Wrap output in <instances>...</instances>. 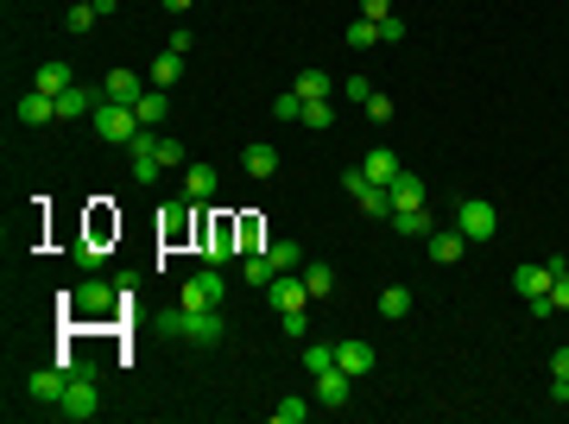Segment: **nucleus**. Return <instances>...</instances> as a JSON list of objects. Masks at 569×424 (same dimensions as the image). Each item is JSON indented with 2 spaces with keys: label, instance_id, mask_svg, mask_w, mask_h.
Instances as JSON below:
<instances>
[{
  "label": "nucleus",
  "instance_id": "obj_5",
  "mask_svg": "<svg viewBox=\"0 0 569 424\" xmlns=\"http://www.w3.org/2000/svg\"><path fill=\"white\" fill-rule=\"evenodd\" d=\"M203 260H209V267H228V260H241V222H235V216H215V222H203Z\"/></svg>",
  "mask_w": 569,
  "mask_h": 424
},
{
  "label": "nucleus",
  "instance_id": "obj_3",
  "mask_svg": "<svg viewBox=\"0 0 569 424\" xmlns=\"http://www.w3.org/2000/svg\"><path fill=\"white\" fill-rule=\"evenodd\" d=\"M89 127H95V134H102L108 146H134V140L145 134V127H140V115H134L127 102H108V96H102V108L89 115Z\"/></svg>",
  "mask_w": 569,
  "mask_h": 424
},
{
  "label": "nucleus",
  "instance_id": "obj_34",
  "mask_svg": "<svg viewBox=\"0 0 569 424\" xmlns=\"http://www.w3.org/2000/svg\"><path fill=\"white\" fill-rule=\"evenodd\" d=\"M158 235H165V241H184V235H190V209H184V203H177V209H165Z\"/></svg>",
  "mask_w": 569,
  "mask_h": 424
},
{
  "label": "nucleus",
  "instance_id": "obj_4",
  "mask_svg": "<svg viewBox=\"0 0 569 424\" xmlns=\"http://www.w3.org/2000/svg\"><path fill=\"white\" fill-rule=\"evenodd\" d=\"M564 273V260H538V267H519L513 285H519V298H525V310L532 317H551V279Z\"/></svg>",
  "mask_w": 569,
  "mask_h": 424
},
{
  "label": "nucleus",
  "instance_id": "obj_40",
  "mask_svg": "<svg viewBox=\"0 0 569 424\" xmlns=\"http://www.w3.org/2000/svg\"><path fill=\"white\" fill-rule=\"evenodd\" d=\"M399 38H405V19L386 13V19H380V45H399Z\"/></svg>",
  "mask_w": 569,
  "mask_h": 424
},
{
  "label": "nucleus",
  "instance_id": "obj_18",
  "mask_svg": "<svg viewBox=\"0 0 569 424\" xmlns=\"http://www.w3.org/2000/svg\"><path fill=\"white\" fill-rule=\"evenodd\" d=\"M335 368L361 380V374H374V348L367 342H335Z\"/></svg>",
  "mask_w": 569,
  "mask_h": 424
},
{
  "label": "nucleus",
  "instance_id": "obj_22",
  "mask_svg": "<svg viewBox=\"0 0 569 424\" xmlns=\"http://www.w3.org/2000/svg\"><path fill=\"white\" fill-rule=\"evenodd\" d=\"M361 171H367V177H374V184H393V177H399V171H405V165H399V152H386V146H374V152H367V165H361Z\"/></svg>",
  "mask_w": 569,
  "mask_h": 424
},
{
  "label": "nucleus",
  "instance_id": "obj_9",
  "mask_svg": "<svg viewBox=\"0 0 569 424\" xmlns=\"http://www.w3.org/2000/svg\"><path fill=\"white\" fill-rule=\"evenodd\" d=\"M222 298H228L222 267H203V273H190V279H184V304H190V310H215Z\"/></svg>",
  "mask_w": 569,
  "mask_h": 424
},
{
  "label": "nucleus",
  "instance_id": "obj_10",
  "mask_svg": "<svg viewBox=\"0 0 569 424\" xmlns=\"http://www.w3.org/2000/svg\"><path fill=\"white\" fill-rule=\"evenodd\" d=\"M424 254L436 260V267H455V260L468 254V235H462L455 222H449V228H430V235H424Z\"/></svg>",
  "mask_w": 569,
  "mask_h": 424
},
{
  "label": "nucleus",
  "instance_id": "obj_28",
  "mask_svg": "<svg viewBox=\"0 0 569 424\" xmlns=\"http://www.w3.org/2000/svg\"><path fill=\"white\" fill-rule=\"evenodd\" d=\"M297 361H304V374L316 380V374H329V368H335V342H304V355H297Z\"/></svg>",
  "mask_w": 569,
  "mask_h": 424
},
{
  "label": "nucleus",
  "instance_id": "obj_26",
  "mask_svg": "<svg viewBox=\"0 0 569 424\" xmlns=\"http://www.w3.org/2000/svg\"><path fill=\"white\" fill-rule=\"evenodd\" d=\"M177 76H184V51H158L152 57V89H171Z\"/></svg>",
  "mask_w": 569,
  "mask_h": 424
},
{
  "label": "nucleus",
  "instance_id": "obj_25",
  "mask_svg": "<svg viewBox=\"0 0 569 424\" xmlns=\"http://www.w3.org/2000/svg\"><path fill=\"white\" fill-rule=\"evenodd\" d=\"M134 115H140V127H152V134H158V121L171 115V102H165V89H145L140 102H134Z\"/></svg>",
  "mask_w": 569,
  "mask_h": 424
},
{
  "label": "nucleus",
  "instance_id": "obj_39",
  "mask_svg": "<svg viewBox=\"0 0 569 424\" xmlns=\"http://www.w3.org/2000/svg\"><path fill=\"white\" fill-rule=\"evenodd\" d=\"M284 336L291 342H310V310H284Z\"/></svg>",
  "mask_w": 569,
  "mask_h": 424
},
{
  "label": "nucleus",
  "instance_id": "obj_29",
  "mask_svg": "<svg viewBox=\"0 0 569 424\" xmlns=\"http://www.w3.org/2000/svg\"><path fill=\"white\" fill-rule=\"evenodd\" d=\"M304 285H310V298H316V304H323V298H335V267L310 260V267H304Z\"/></svg>",
  "mask_w": 569,
  "mask_h": 424
},
{
  "label": "nucleus",
  "instance_id": "obj_21",
  "mask_svg": "<svg viewBox=\"0 0 569 424\" xmlns=\"http://www.w3.org/2000/svg\"><path fill=\"white\" fill-rule=\"evenodd\" d=\"M386 222H393V235H405V241H424L430 235V209H393Z\"/></svg>",
  "mask_w": 569,
  "mask_h": 424
},
{
  "label": "nucleus",
  "instance_id": "obj_1",
  "mask_svg": "<svg viewBox=\"0 0 569 424\" xmlns=\"http://www.w3.org/2000/svg\"><path fill=\"white\" fill-rule=\"evenodd\" d=\"M158 329H165V336H184V342H196V348H215V342H222V310H190V304H177V310L158 317Z\"/></svg>",
  "mask_w": 569,
  "mask_h": 424
},
{
  "label": "nucleus",
  "instance_id": "obj_7",
  "mask_svg": "<svg viewBox=\"0 0 569 424\" xmlns=\"http://www.w3.org/2000/svg\"><path fill=\"white\" fill-rule=\"evenodd\" d=\"M455 228H462L468 241H494V235H500V209L481 203V197H462V203H455Z\"/></svg>",
  "mask_w": 569,
  "mask_h": 424
},
{
  "label": "nucleus",
  "instance_id": "obj_11",
  "mask_svg": "<svg viewBox=\"0 0 569 424\" xmlns=\"http://www.w3.org/2000/svg\"><path fill=\"white\" fill-rule=\"evenodd\" d=\"M266 298L279 304V317H284V310H310V304H316L310 285H304V273H279V279L266 285Z\"/></svg>",
  "mask_w": 569,
  "mask_h": 424
},
{
  "label": "nucleus",
  "instance_id": "obj_30",
  "mask_svg": "<svg viewBox=\"0 0 569 424\" xmlns=\"http://www.w3.org/2000/svg\"><path fill=\"white\" fill-rule=\"evenodd\" d=\"M291 89H297L304 102H329V89H335V83H329L323 70H297V83H291Z\"/></svg>",
  "mask_w": 569,
  "mask_h": 424
},
{
  "label": "nucleus",
  "instance_id": "obj_35",
  "mask_svg": "<svg viewBox=\"0 0 569 424\" xmlns=\"http://www.w3.org/2000/svg\"><path fill=\"white\" fill-rule=\"evenodd\" d=\"M95 19H102V13H95V6H83V0H70V6H64V25H70V32H89Z\"/></svg>",
  "mask_w": 569,
  "mask_h": 424
},
{
  "label": "nucleus",
  "instance_id": "obj_38",
  "mask_svg": "<svg viewBox=\"0 0 569 424\" xmlns=\"http://www.w3.org/2000/svg\"><path fill=\"white\" fill-rule=\"evenodd\" d=\"M273 419H279V424H304V419H310V399H279Z\"/></svg>",
  "mask_w": 569,
  "mask_h": 424
},
{
  "label": "nucleus",
  "instance_id": "obj_44",
  "mask_svg": "<svg viewBox=\"0 0 569 424\" xmlns=\"http://www.w3.org/2000/svg\"><path fill=\"white\" fill-rule=\"evenodd\" d=\"M551 380H569V348H557V355H551Z\"/></svg>",
  "mask_w": 569,
  "mask_h": 424
},
{
  "label": "nucleus",
  "instance_id": "obj_14",
  "mask_svg": "<svg viewBox=\"0 0 569 424\" xmlns=\"http://www.w3.org/2000/svg\"><path fill=\"white\" fill-rule=\"evenodd\" d=\"M64 387H70V374H64L57 361H51V368H38V374L25 380V393H32L38 406H57V399H64Z\"/></svg>",
  "mask_w": 569,
  "mask_h": 424
},
{
  "label": "nucleus",
  "instance_id": "obj_24",
  "mask_svg": "<svg viewBox=\"0 0 569 424\" xmlns=\"http://www.w3.org/2000/svg\"><path fill=\"white\" fill-rule=\"evenodd\" d=\"M241 165H247V177H273V171H279V146H247V152H241Z\"/></svg>",
  "mask_w": 569,
  "mask_h": 424
},
{
  "label": "nucleus",
  "instance_id": "obj_23",
  "mask_svg": "<svg viewBox=\"0 0 569 424\" xmlns=\"http://www.w3.org/2000/svg\"><path fill=\"white\" fill-rule=\"evenodd\" d=\"M386 190H393V209H424V184H418L412 171H399Z\"/></svg>",
  "mask_w": 569,
  "mask_h": 424
},
{
  "label": "nucleus",
  "instance_id": "obj_32",
  "mask_svg": "<svg viewBox=\"0 0 569 424\" xmlns=\"http://www.w3.org/2000/svg\"><path fill=\"white\" fill-rule=\"evenodd\" d=\"M266 254H273V267H279V273H304V267H310V260H304V247H297V241H273V247H266Z\"/></svg>",
  "mask_w": 569,
  "mask_h": 424
},
{
  "label": "nucleus",
  "instance_id": "obj_2",
  "mask_svg": "<svg viewBox=\"0 0 569 424\" xmlns=\"http://www.w3.org/2000/svg\"><path fill=\"white\" fill-rule=\"evenodd\" d=\"M64 304H70V317H76V323H108V317H115V310L127 304V298H115V285L89 279V285H76V291H70Z\"/></svg>",
  "mask_w": 569,
  "mask_h": 424
},
{
  "label": "nucleus",
  "instance_id": "obj_42",
  "mask_svg": "<svg viewBox=\"0 0 569 424\" xmlns=\"http://www.w3.org/2000/svg\"><path fill=\"white\" fill-rule=\"evenodd\" d=\"M551 310H569V267L551 279Z\"/></svg>",
  "mask_w": 569,
  "mask_h": 424
},
{
  "label": "nucleus",
  "instance_id": "obj_17",
  "mask_svg": "<svg viewBox=\"0 0 569 424\" xmlns=\"http://www.w3.org/2000/svg\"><path fill=\"white\" fill-rule=\"evenodd\" d=\"M102 96H108V102H127V108H134V102L145 96V76H134V70H108Z\"/></svg>",
  "mask_w": 569,
  "mask_h": 424
},
{
  "label": "nucleus",
  "instance_id": "obj_33",
  "mask_svg": "<svg viewBox=\"0 0 569 424\" xmlns=\"http://www.w3.org/2000/svg\"><path fill=\"white\" fill-rule=\"evenodd\" d=\"M348 45H354V51H374V45H380V19H354V25H348Z\"/></svg>",
  "mask_w": 569,
  "mask_h": 424
},
{
  "label": "nucleus",
  "instance_id": "obj_31",
  "mask_svg": "<svg viewBox=\"0 0 569 424\" xmlns=\"http://www.w3.org/2000/svg\"><path fill=\"white\" fill-rule=\"evenodd\" d=\"M380 317H393V323L412 317V285H386V291H380Z\"/></svg>",
  "mask_w": 569,
  "mask_h": 424
},
{
  "label": "nucleus",
  "instance_id": "obj_13",
  "mask_svg": "<svg viewBox=\"0 0 569 424\" xmlns=\"http://www.w3.org/2000/svg\"><path fill=\"white\" fill-rule=\"evenodd\" d=\"M127 152H134V184H158V171H165V158H158V134L145 127Z\"/></svg>",
  "mask_w": 569,
  "mask_h": 424
},
{
  "label": "nucleus",
  "instance_id": "obj_37",
  "mask_svg": "<svg viewBox=\"0 0 569 424\" xmlns=\"http://www.w3.org/2000/svg\"><path fill=\"white\" fill-rule=\"evenodd\" d=\"M304 127H316V134L335 127V108H329V102H304Z\"/></svg>",
  "mask_w": 569,
  "mask_h": 424
},
{
  "label": "nucleus",
  "instance_id": "obj_15",
  "mask_svg": "<svg viewBox=\"0 0 569 424\" xmlns=\"http://www.w3.org/2000/svg\"><path fill=\"white\" fill-rule=\"evenodd\" d=\"M95 108H102V96H89L83 83H70V89L57 96V121H89Z\"/></svg>",
  "mask_w": 569,
  "mask_h": 424
},
{
  "label": "nucleus",
  "instance_id": "obj_12",
  "mask_svg": "<svg viewBox=\"0 0 569 424\" xmlns=\"http://www.w3.org/2000/svg\"><path fill=\"white\" fill-rule=\"evenodd\" d=\"M13 115H19V127H51V121H57V96H45V89H25V96L13 102Z\"/></svg>",
  "mask_w": 569,
  "mask_h": 424
},
{
  "label": "nucleus",
  "instance_id": "obj_6",
  "mask_svg": "<svg viewBox=\"0 0 569 424\" xmlns=\"http://www.w3.org/2000/svg\"><path fill=\"white\" fill-rule=\"evenodd\" d=\"M57 412L70 424H89L95 412H102V380H89V374H76L70 387H64V399H57Z\"/></svg>",
  "mask_w": 569,
  "mask_h": 424
},
{
  "label": "nucleus",
  "instance_id": "obj_45",
  "mask_svg": "<svg viewBox=\"0 0 569 424\" xmlns=\"http://www.w3.org/2000/svg\"><path fill=\"white\" fill-rule=\"evenodd\" d=\"M165 13H190V0H165Z\"/></svg>",
  "mask_w": 569,
  "mask_h": 424
},
{
  "label": "nucleus",
  "instance_id": "obj_41",
  "mask_svg": "<svg viewBox=\"0 0 569 424\" xmlns=\"http://www.w3.org/2000/svg\"><path fill=\"white\" fill-rule=\"evenodd\" d=\"M361 108H367V121H393V102H386V96H380V89H374V96H367V102H361Z\"/></svg>",
  "mask_w": 569,
  "mask_h": 424
},
{
  "label": "nucleus",
  "instance_id": "obj_20",
  "mask_svg": "<svg viewBox=\"0 0 569 424\" xmlns=\"http://www.w3.org/2000/svg\"><path fill=\"white\" fill-rule=\"evenodd\" d=\"M241 279H247V285H260V291H266V285L279 279V267H273V254H266V247H254V254H241Z\"/></svg>",
  "mask_w": 569,
  "mask_h": 424
},
{
  "label": "nucleus",
  "instance_id": "obj_27",
  "mask_svg": "<svg viewBox=\"0 0 569 424\" xmlns=\"http://www.w3.org/2000/svg\"><path fill=\"white\" fill-rule=\"evenodd\" d=\"M70 83H76V76H70L57 57H51V64H38V76H32V89H45V96H64Z\"/></svg>",
  "mask_w": 569,
  "mask_h": 424
},
{
  "label": "nucleus",
  "instance_id": "obj_19",
  "mask_svg": "<svg viewBox=\"0 0 569 424\" xmlns=\"http://www.w3.org/2000/svg\"><path fill=\"white\" fill-rule=\"evenodd\" d=\"M348 393H354V374H342V368L316 374V399H323V406H348Z\"/></svg>",
  "mask_w": 569,
  "mask_h": 424
},
{
  "label": "nucleus",
  "instance_id": "obj_16",
  "mask_svg": "<svg viewBox=\"0 0 569 424\" xmlns=\"http://www.w3.org/2000/svg\"><path fill=\"white\" fill-rule=\"evenodd\" d=\"M209 197H215V165L190 158L184 165V203H209Z\"/></svg>",
  "mask_w": 569,
  "mask_h": 424
},
{
  "label": "nucleus",
  "instance_id": "obj_8",
  "mask_svg": "<svg viewBox=\"0 0 569 424\" xmlns=\"http://www.w3.org/2000/svg\"><path fill=\"white\" fill-rule=\"evenodd\" d=\"M342 190H348L367 216H393V190H386V184H374L361 165H354V171H342Z\"/></svg>",
  "mask_w": 569,
  "mask_h": 424
},
{
  "label": "nucleus",
  "instance_id": "obj_43",
  "mask_svg": "<svg viewBox=\"0 0 569 424\" xmlns=\"http://www.w3.org/2000/svg\"><path fill=\"white\" fill-rule=\"evenodd\" d=\"M393 13V0H361V19H386Z\"/></svg>",
  "mask_w": 569,
  "mask_h": 424
},
{
  "label": "nucleus",
  "instance_id": "obj_36",
  "mask_svg": "<svg viewBox=\"0 0 569 424\" xmlns=\"http://www.w3.org/2000/svg\"><path fill=\"white\" fill-rule=\"evenodd\" d=\"M273 115H279V121H304V96H297V89L273 96Z\"/></svg>",
  "mask_w": 569,
  "mask_h": 424
},
{
  "label": "nucleus",
  "instance_id": "obj_46",
  "mask_svg": "<svg viewBox=\"0 0 569 424\" xmlns=\"http://www.w3.org/2000/svg\"><path fill=\"white\" fill-rule=\"evenodd\" d=\"M83 6H95V0H83Z\"/></svg>",
  "mask_w": 569,
  "mask_h": 424
}]
</instances>
